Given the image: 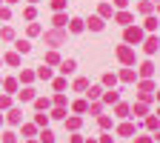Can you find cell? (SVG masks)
I'll list each match as a JSON object with an SVG mask.
<instances>
[{
    "label": "cell",
    "instance_id": "6da1fadb",
    "mask_svg": "<svg viewBox=\"0 0 160 143\" xmlns=\"http://www.w3.org/2000/svg\"><path fill=\"white\" fill-rule=\"evenodd\" d=\"M43 43H46L49 49L63 46V43H66V32H63V29H52V32H46V34H43Z\"/></svg>",
    "mask_w": 160,
    "mask_h": 143
},
{
    "label": "cell",
    "instance_id": "7a4b0ae2",
    "mask_svg": "<svg viewBox=\"0 0 160 143\" xmlns=\"http://www.w3.org/2000/svg\"><path fill=\"white\" fill-rule=\"evenodd\" d=\"M117 60L120 63H126V66H134V49L126 43V46H117Z\"/></svg>",
    "mask_w": 160,
    "mask_h": 143
},
{
    "label": "cell",
    "instance_id": "3957f363",
    "mask_svg": "<svg viewBox=\"0 0 160 143\" xmlns=\"http://www.w3.org/2000/svg\"><path fill=\"white\" fill-rule=\"evenodd\" d=\"M126 32H123V40L126 43H140L143 40V29H137V26H123Z\"/></svg>",
    "mask_w": 160,
    "mask_h": 143
},
{
    "label": "cell",
    "instance_id": "277c9868",
    "mask_svg": "<svg viewBox=\"0 0 160 143\" xmlns=\"http://www.w3.org/2000/svg\"><path fill=\"white\" fill-rule=\"evenodd\" d=\"M140 100H143V103L154 100V83L152 80H143V83H140Z\"/></svg>",
    "mask_w": 160,
    "mask_h": 143
},
{
    "label": "cell",
    "instance_id": "5b68a950",
    "mask_svg": "<svg viewBox=\"0 0 160 143\" xmlns=\"http://www.w3.org/2000/svg\"><path fill=\"white\" fill-rule=\"evenodd\" d=\"M143 49H146V54H154V52L160 49V40H157V34H149V37H143Z\"/></svg>",
    "mask_w": 160,
    "mask_h": 143
},
{
    "label": "cell",
    "instance_id": "8992f818",
    "mask_svg": "<svg viewBox=\"0 0 160 143\" xmlns=\"http://www.w3.org/2000/svg\"><path fill=\"white\" fill-rule=\"evenodd\" d=\"M6 120H9L12 126H17L20 120H23V109H17V106H9V117H6Z\"/></svg>",
    "mask_w": 160,
    "mask_h": 143
},
{
    "label": "cell",
    "instance_id": "52a82bcc",
    "mask_svg": "<svg viewBox=\"0 0 160 143\" xmlns=\"http://www.w3.org/2000/svg\"><path fill=\"white\" fill-rule=\"evenodd\" d=\"M129 112H134L132 117H146V115H149V103H143V100H140V103L129 106Z\"/></svg>",
    "mask_w": 160,
    "mask_h": 143
},
{
    "label": "cell",
    "instance_id": "ba28073f",
    "mask_svg": "<svg viewBox=\"0 0 160 143\" xmlns=\"http://www.w3.org/2000/svg\"><path fill=\"white\" fill-rule=\"evenodd\" d=\"M83 29H86V20H80V17H72V20H69V32H72V34H80Z\"/></svg>",
    "mask_w": 160,
    "mask_h": 143
},
{
    "label": "cell",
    "instance_id": "9c48e42d",
    "mask_svg": "<svg viewBox=\"0 0 160 143\" xmlns=\"http://www.w3.org/2000/svg\"><path fill=\"white\" fill-rule=\"evenodd\" d=\"M0 86L6 89V94H17V89H20V83H17L14 77H6V80H3V83H0Z\"/></svg>",
    "mask_w": 160,
    "mask_h": 143
},
{
    "label": "cell",
    "instance_id": "30bf717a",
    "mask_svg": "<svg viewBox=\"0 0 160 143\" xmlns=\"http://www.w3.org/2000/svg\"><path fill=\"white\" fill-rule=\"evenodd\" d=\"M32 103H34V109H37V112L52 109V100H49V97H32Z\"/></svg>",
    "mask_w": 160,
    "mask_h": 143
},
{
    "label": "cell",
    "instance_id": "8fae6325",
    "mask_svg": "<svg viewBox=\"0 0 160 143\" xmlns=\"http://www.w3.org/2000/svg\"><path fill=\"white\" fill-rule=\"evenodd\" d=\"M66 23H69V17H66L63 12H54V17H52V26H54V29H63Z\"/></svg>",
    "mask_w": 160,
    "mask_h": 143
},
{
    "label": "cell",
    "instance_id": "7c38bea8",
    "mask_svg": "<svg viewBox=\"0 0 160 143\" xmlns=\"http://www.w3.org/2000/svg\"><path fill=\"white\" fill-rule=\"evenodd\" d=\"M103 26H106V23H103V17H97V14L89 17V29H92V32H103Z\"/></svg>",
    "mask_w": 160,
    "mask_h": 143
},
{
    "label": "cell",
    "instance_id": "4fadbf2b",
    "mask_svg": "<svg viewBox=\"0 0 160 143\" xmlns=\"http://www.w3.org/2000/svg\"><path fill=\"white\" fill-rule=\"evenodd\" d=\"M74 69H77L74 60H60V74H72Z\"/></svg>",
    "mask_w": 160,
    "mask_h": 143
},
{
    "label": "cell",
    "instance_id": "5bb4252c",
    "mask_svg": "<svg viewBox=\"0 0 160 143\" xmlns=\"http://www.w3.org/2000/svg\"><path fill=\"white\" fill-rule=\"evenodd\" d=\"M114 20H117L120 26H132V14H129V12H117V14H114Z\"/></svg>",
    "mask_w": 160,
    "mask_h": 143
},
{
    "label": "cell",
    "instance_id": "9a60e30c",
    "mask_svg": "<svg viewBox=\"0 0 160 143\" xmlns=\"http://www.w3.org/2000/svg\"><path fill=\"white\" fill-rule=\"evenodd\" d=\"M152 74H154V63H152V60H146V63L140 66V77H152Z\"/></svg>",
    "mask_w": 160,
    "mask_h": 143
},
{
    "label": "cell",
    "instance_id": "2e32d148",
    "mask_svg": "<svg viewBox=\"0 0 160 143\" xmlns=\"http://www.w3.org/2000/svg\"><path fill=\"white\" fill-rule=\"evenodd\" d=\"M34 77H40V80H52V69H49V66L43 63V66H40V69L34 72Z\"/></svg>",
    "mask_w": 160,
    "mask_h": 143
},
{
    "label": "cell",
    "instance_id": "e0dca14e",
    "mask_svg": "<svg viewBox=\"0 0 160 143\" xmlns=\"http://www.w3.org/2000/svg\"><path fill=\"white\" fill-rule=\"evenodd\" d=\"M146 129H149L152 135H154V132L160 129V123H157V117H154V115H146Z\"/></svg>",
    "mask_w": 160,
    "mask_h": 143
},
{
    "label": "cell",
    "instance_id": "ac0fdd59",
    "mask_svg": "<svg viewBox=\"0 0 160 143\" xmlns=\"http://www.w3.org/2000/svg\"><path fill=\"white\" fill-rule=\"evenodd\" d=\"M117 135L132 137V135H134V126H132V123H120V126H117Z\"/></svg>",
    "mask_w": 160,
    "mask_h": 143
},
{
    "label": "cell",
    "instance_id": "d6986e66",
    "mask_svg": "<svg viewBox=\"0 0 160 143\" xmlns=\"http://www.w3.org/2000/svg\"><path fill=\"white\" fill-rule=\"evenodd\" d=\"M34 126H37V129H46V126H49V115H43V112L34 115Z\"/></svg>",
    "mask_w": 160,
    "mask_h": 143
},
{
    "label": "cell",
    "instance_id": "ffe728a7",
    "mask_svg": "<svg viewBox=\"0 0 160 143\" xmlns=\"http://www.w3.org/2000/svg\"><path fill=\"white\" fill-rule=\"evenodd\" d=\"M137 9H140V14H152L154 3H152V0H140V3H137Z\"/></svg>",
    "mask_w": 160,
    "mask_h": 143
},
{
    "label": "cell",
    "instance_id": "44dd1931",
    "mask_svg": "<svg viewBox=\"0 0 160 143\" xmlns=\"http://www.w3.org/2000/svg\"><path fill=\"white\" fill-rule=\"evenodd\" d=\"M14 49H17V54H29L32 52V43H29V40H17Z\"/></svg>",
    "mask_w": 160,
    "mask_h": 143
},
{
    "label": "cell",
    "instance_id": "7402d4cb",
    "mask_svg": "<svg viewBox=\"0 0 160 143\" xmlns=\"http://www.w3.org/2000/svg\"><path fill=\"white\" fill-rule=\"evenodd\" d=\"M46 66H60V54H57L54 49H52V52L46 54Z\"/></svg>",
    "mask_w": 160,
    "mask_h": 143
},
{
    "label": "cell",
    "instance_id": "603a6c76",
    "mask_svg": "<svg viewBox=\"0 0 160 143\" xmlns=\"http://www.w3.org/2000/svg\"><path fill=\"white\" fill-rule=\"evenodd\" d=\"M63 120H66V129L69 132H77L80 129V117H63Z\"/></svg>",
    "mask_w": 160,
    "mask_h": 143
},
{
    "label": "cell",
    "instance_id": "cb8c5ba5",
    "mask_svg": "<svg viewBox=\"0 0 160 143\" xmlns=\"http://www.w3.org/2000/svg\"><path fill=\"white\" fill-rule=\"evenodd\" d=\"M52 103H54V106H63V109H66V106H69V100H66V94H63V92H57V94L52 97Z\"/></svg>",
    "mask_w": 160,
    "mask_h": 143
},
{
    "label": "cell",
    "instance_id": "d4e9b609",
    "mask_svg": "<svg viewBox=\"0 0 160 143\" xmlns=\"http://www.w3.org/2000/svg\"><path fill=\"white\" fill-rule=\"evenodd\" d=\"M89 89V77H77L74 80V92H86Z\"/></svg>",
    "mask_w": 160,
    "mask_h": 143
},
{
    "label": "cell",
    "instance_id": "484cf974",
    "mask_svg": "<svg viewBox=\"0 0 160 143\" xmlns=\"http://www.w3.org/2000/svg\"><path fill=\"white\" fill-rule=\"evenodd\" d=\"M134 77H137V74H134L132 69H123V72H120V80H123V83H134Z\"/></svg>",
    "mask_w": 160,
    "mask_h": 143
},
{
    "label": "cell",
    "instance_id": "4316f807",
    "mask_svg": "<svg viewBox=\"0 0 160 143\" xmlns=\"http://www.w3.org/2000/svg\"><path fill=\"white\" fill-rule=\"evenodd\" d=\"M100 97H103V103H117V100H120V94H117V92H103Z\"/></svg>",
    "mask_w": 160,
    "mask_h": 143
},
{
    "label": "cell",
    "instance_id": "83f0119b",
    "mask_svg": "<svg viewBox=\"0 0 160 143\" xmlns=\"http://www.w3.org/2000/svg\"><path fill=\"white\" fill-rule=\"evenodd\" d=\"M3 60H6L9 66H20V54H17V52H9V54H6Z\"/></svg>",
    "mask_w": 160,
    "mask_h": 143
},
{
    "label": "cell",
    "instance_id": "f1b7e54d",
    "mask_svg": "<svg viewBox=\"0 0 160 143\" xmlns=\"http://www.w3.org/2000/svg\"><path fill=\"white\" fill-rule=\"evenodd\" d=\"M114 83H117V74H112V72L103 74V86H106V89H114Z\"/></svg>",
    "mask_w": 160,
    "mask_h": 143
},
{
    "label": "cell",
    "instance_id": "f546056e",
    "mask_svg": "<svg viewBox=\"0 0 160 143\" xmlns=\"http://www.w3.org/2000/svg\"><path fill=\"white\" fill-rule=\"evenodd\" d=\"M86 94H89L92 100H97L100 94H103V86H89V89H86Z\"/></svg>",
    "mask_w": 160,
    "mask_h": 143
},
{
    "label": "cell",
    "instance_id": "4dcf8cb0",
    "mask_svg": "<svg viewBox=\"0 0 160 143\" xmlns=\"http://www.w3.org/2000/svg\"><path fill=\"white\" fill-rule=\"evenodd\" d=\"M97 123H100V129H103V132H109V129H112V117H109V115H100Z\"/></svg>",
    "mask_w": 160,
    "mask_h": 143
},
{
    "label": "cell",
    "instance_id": "1f68e13d",
    "mask_svg": "<svg viewBox=\"0 0 160 143\" xmlns=\"http://www.w3.org/2000/svg\"><path fill=\"white\" fill-rule=\"evenodd\" d=\"M72 109H74L77 115H83V112L89 109V103H86V100H74V103H72Z\"/></svg>",
    "mask_w": 160,
    "mask_h": 143
},
{
    "label": "cell",
    "instance_id": "d6a6232c",
    "mask_svg": "<svg viewBox=\"0 0 160 143\" xmlns=\"http://www.w3.org/2000/svg\"><path fill=\"white\" fill-rule=\"evenodd\" d=\"M49 117H54V120H63V117H66V109H63V106H54Z\"/></svg>",
    "mask_w": 160,
    "mask_h": 143
},
{
    "label": "cell",
    "instance_id": "836d02e7",
    "mask_svg": "<svg viewBox=\"0 0 160 143\" xmlns=\"http://www.w3.org/2000/svg\"><path fill=\"white\" fill-rule=\"evenodd\" d=\"M112 14H114V9H112L109 3H103V6H100V14H97V17H103V20H106V17H112Z\"/></svg>",
    "mask_w": 160,
    "mask_h": 143
},
{
    "label": "cell",
    "instance_id": "e575fe53",
    "mask_svg": "<svg viewBox=\"0 0 160 143\" xmlns=\"http://www.w3.org/2000/svg\"><path fill=\"white\" fill-rule=\"evenodd\" d=\"M143 26H146V32H157V17H152V14H149Z\"/></svg>",
    "mask_w": 160,
    "mask_h": 143
},
{
    "label": "cell",
    "instance_id": "d590c367",
    "mask_svg": "<svg viewBox=\"0 0 160 143\" xmlns=\"http://www.w3.org/2000/svg\"><path fill=\"white\" fill-rule=\"evenodd\" d=\"M40 143H54V135L49 132V129H43V132H40V137H37Z\"/></svg>",
    "mask_w": 160,
    "mask_h": 143
},
{
    "label": "cell",
    "instance_id": "8d00e7d4",
    "mask_svg": "<svg viewBox=\"0 0 160 143\" xmlns=\"http://www.w3.org/2000/svg\"><path fill=\"white\" fill-rule=\"evenodd\" d=\"M117 117H129V103H120L117 100Z\"/></svg>",
    "mask_w": 160,
    "mask_h": 143
},
{
    "label": "cell",
    "instance_id": "74e56055",
    "mask_svg": "<svg viewBox=\"0 0 160 143\" xmlns=\"http://www.w3.org/2000/svg\"><path fill=\"white\" fill-rule=\"evenodd\" d=\"M17 94H20V100H32V97H34V89H32V86H26L23 92H17Z\"/></svg>",
    "mask_w": 160,
    "mask_h": 143
},
{
    "label": "cell",
    "instance_id": "f35d334b",
    "mask_svg": "<svg viewBox=\"0 0 160 143\" xmlns=\"http://www.w3.org/2000/svg\"><path fill=\"white\" fill-rule=\"evenodd\" d=\"M23 135H26V137H34V135H37V126H34V123H26V126H23Z\"/></svg>",
    "mask_w": 160,
    "mask_h": 143
},
{
    "label": "cell",
    "instance_id": "ab89813d",
    "mask_svg": "<svg viewBox=\"0 0 160 143\" xmlns=\"http://www.w3.org/2000/svg\"><path fill=\"white\" fill-rule=\"evenodd\" d=\"M0 37H3V40H14V29H12V26H6L3 32H0Z\"/></svg>",
    "mask_w": 160,
    "mask_h": 143
},
{
    "label": "cell",
    "instance_id": "60d3db41",
    "mask_svg": "<svg viewBox=\"0 0 160 143\" xmlns=\"http://www.w3.org/2000/svg\"><path fill=\"white\" fill-rule=\"evenodd\" d=\"M12 106V94H0V109H9Z\"/></svg>",
    "mask_w": 160,
    "mask_h": 143
},
{
    "label": "cell",
    "instance_id": "b9f144b4",
    "mask_svg": "<svg viewBox=\"0 0 160 143\" xmlns=\"http://www.w3.org/2000/svg\"><path fill=\"white\" fill-rule=\"evenodd\" d=\"M40 32H43V29H40V26H37V23H29V37H37V34H40Z\"/></svg>",
    "mask_w": 160,
    "mask_h": 143
},
{
    "label": "cell",
    "instance_id": "7bdbcfd3",
    "mask_svg": "<svg viewBox=\"0 0 160 143\" xmlns=\"http://www.w3.org/2000/svg\"><path fill=\"white\" fill-rule=\"evenodd\" d=\"M52 9L54 12H63L66 9V0H52Z\"/></svg>",
    "mask_w": 160,
    "mask_h": 143
},
{
    "label": "cell",
    "instance_id": "ee69618b",
    "mask_svg": "<svg viewBox=\"0 0 160 143\" xmlns=\"http://www.w3.org/2000/svg\"><path fill=\"white\" fill-rule=\"evenodd\" d=\"M20 80H23V83H32V80H34V72H20Z\"/></svg>",
    "mask_w": 160,
    "mask_h": 143
},
{
    "label": "cell",
    "instance_id": "f6af8a7d",
    "mask_svg": "<svg viewBox=\"0 0 160 143\" xmlns=\"http://www.w3.org/2000/svg\"><path fill=\"white\" fill-rule=\"evenodd\" d=\"M54 89L63 92V89H66V77H57V80H54Z\"/></svg>",
    "mask_w": 160,
    "mask_h": 143
},
{
    "label": "cell",
    "instance_id": "bcb514c9",
    "mask_svg": "<svg viewBox=\"0 0 160 143\" xmlns=\"http://www.w3.org/2000/svg\"><path fill=\"white\" fill-rule=\"evenodd\" d=\"M134 143H152V135H137Z\"/></svg>",
    "mask_w": 160,
    "mask_h": 143
},
{
    "label": "cell",
    "instance_id": "7dc6e473",
    "mask_svg": "<svg viewBox=\"0 0 160 143\" xmlns=\"http://www.w3.org/2000/svg\"><path fill=\"white\" fill-rule=\"evenodd\" d=\"M86 112H92V115H100V112H103V106H100V103H92Z\"/></svg>",
    "mask_w": 160,
    "mask_h": 143
},
{
    "label": "cell",
    "instance_id": "c3c4849f",
    "mask_svg": "<svg viewBox=\"0 0 160 143\" xmlns=\"http://www.w3.org/2000/svg\"><path fill=\"white\" fill-rule=\"evenodd\" d=\"M0 140H3V143H14L17 137H14V132H6V135H3V137H0Z\"/></svg>",
    "mask_w": 160,
    "mask_h": 143
},
{
    "label": "cell",
    "instance_id": "681fc988",
    "mask_svg": "<svg viewBox=\"0 0 160 143\" xmlns=\"http://www.w3.org/2000/svg\"><path fill=\"white\" fill-rule=\"evenodd\" d=\"M9 14H12L9 6H0V20H9Z\"/></svg>",
    "mask_w": 160,
    "mask_h": 143
},
{
    "label": "cell",
    "instance_id": "f907efd6",
    "mask_svg": "<svg viewBox=\"0 0 160 143\" xmlns=\"http://www.w3.org/2000/svg\"><path fill=\"white\" fill-rule=\"evenodd\" d=\"M100 143H114V137H112V135L106 132V135H100Z\"/></svg>",
    "mask_w": 160,
    "mask_h": 143
},
{
    "label": "cell",
    "instance_id": "816d5d0a",
    "mask_svg": "<svg viewBox=\"0 0 160 143\" xmlns=\"http://www.w3.org/2000/svg\"><path fill=\"white\" fill-rule=\"evenodd\" d=\"M34 14H37L34 9H26V12H23V17H26V20H34Z\"/></svg>",
    "mask_w": 160,
    "mask_h": 143
},
{
    "label": "cell",
    "instance_id": "f5cc1de1",
    "mask_svg": "<svg viewBox=\"0 0 160 143\" xmlns=\"http://www.w3.org/2000/svg\"><path fill=\"white\" fill-rule=\"evenodd\" d=\"M114 6H117V9H126V6H129V0H114Z\"/></svg>",
    "mask_w": 160,
    "mask_h": 143
},
{
    "label": "cell",
    "instance_id": "db71d44e",
    "mask_svg": "<svg viewBox=\"0 0 160 143\" xmlns=\"http://www.w3.org/2000/svg\"><path fill=\"white\" fill-rule=\"evenodd\" d=\"M72 143H83V137H80V135L74 132V135H72Z\"/></svg>",
    "mask_w": 160,
    "mask_h": 143
},
{
    "label": "cell",
    "instance_id": "11a10c76",
    "mask_svg": "<svg viewBox=\"0 0 160 143\" xmlns=\"http://www.w3.org/2000/svg\"><path fill=\"white\" fill-rule=\"evenodd\" d=\"M3 3H20V0H3Z\"/></svg>",
    "mask_w": 160,
    "mask_h": 143
},
{
    "label": "cell",
    "instance_id": "9f6ffc18",
    "mask_svg": "<svg viewBox=\"0 0 160 143\" xmlns=\"http://www.w3.org/2000/svg\"><path fill=\"white\" fill-rule=\"evenodd\" d=\"M29 143H40V140H37V137H32V140H29Z\"/></svg>",
    "mask_w": 160,
    "mask_h": 143
},
{
    "label": "cell",
    "instance_id": "6f0895ef",
    "mask_svg": "<svg viewBox=\"0 0 160 143\" xmlns=\"http://www.w3.org/2000/svg\"><path fill=\"white\" fill-rule=\"evenodd\" d=\"M0 126H3V115H0Z\"/></svg>",
    "mask_w": 160,
    "mask_h": 143
},
{
    "label": "cell",
    "instance_id": "680465c9",
    "mask_svg": "<svg viewBox=\"0 0 160 143\" xmlns=\"http://www.w3.org/2000/svg\"><path fill=\"white\" fill-rule=\"evenodd\" d=\"M29 3H40V0H29Z\"/></svg>",
    "mask_w": 160,
    "mask_h": 143
},
{
    "label": "cell",
    "instance_id": "91938a15",
    "mask_svg": "<svg viewBox=\"0 0 160 143\" xmlns=\"http://www.w3.org/2000/svg\"><path fill=\"white\" fill-rule=\"evenodd\" d=\"M152 3H160V0H152Z\"/></svg>",
    "mask_w": 160,
    "mask_h": 143
},
{
    "label": "cell",
    "instance_id": "94428289",
    "mask_svg": "<svg viewBox=\"0 0 160 143\" xmlns=\"http://www.w3.org/2000/svg\"><path fill=\"white\" fill-rule=\"evenodd\" d=\"M0 6H3V0H0Z\"/></svg>",
    "mask_w": 160,
    "mask_h": 143
},
{
    "label": "cell",
    "instance_id": "6125c7cd",
    "mask_svg": "<svg viewBox=\"0 0 160 143\" xmlns=\"http://www.w3.org/2000/svg\"><path fill=\"white\" fill-rule=\"evenodd\" d=\"M0 63H3V57H0Z\"/></svg>",
    "mask_w": 160,
    "mask_h": 143
},
{
    "label": "cell",
    "instance_id": "be15d7a7",
    "mask_svg": "<svg viewBox=\"0 0 160 143\" xmlns=\"http://www.w3.org/2000/svg\"><path fill=\"white\" fill-rule=\"evenodd\" d=\"M0 83H3V77H0Z\"/></svg>",
    "mask_w": 160,
    "mask_h": 143
}]
</instances>
